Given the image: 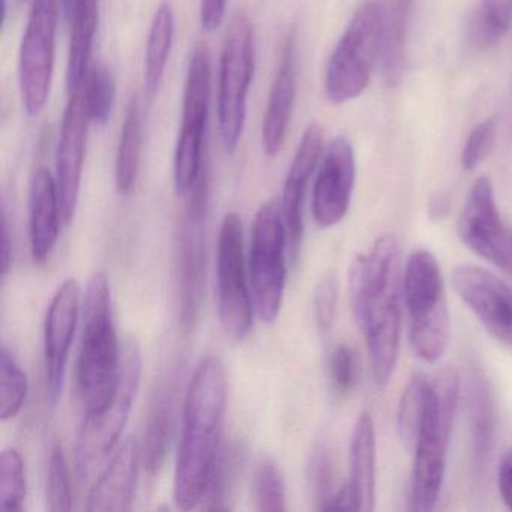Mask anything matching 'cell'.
<instances>
[{
  "label": "cell",
  "instance_id": "10",
  "mask_svg": "<svg viewBox=\"0 0 512 512\" xmlns=\"http://www.w3.org/2000/svg\"><path fill=\"white\" fill-rule=\"evenodd\" d=\"M212 92V59L208 47L200 44L194 50L188 67L182 101L181 128L176 142L173 176L179 196L193 187L208 163L205 157V134Z\"/></svg>",
  "mask_w": 512,
  "mask_h": 512
},
{
  "label": "cell",
  "instance_id": "18",
  "mask_svg": "<svg viewBox=\"0 0 512 512\" xmlns=\"http://www.w3.org/2000/svg\"><path fill=\"white\" fill-rule=\"evenodd\" d=\"M80 316V287L74 278L64 281L53 296L44 325L47 391L55 407L64 388L65 370Z\"/></svg>",
  "mask_w": 512,
  "mask_h": 512
},
{
  "label": "cell",
  "instance_id": "8",
  "mask_svg": "<svg viewBox=\"0 0 512 512\" xmlns=\"http://www.w3.org/2000/svg\"><path fill=\"white\" fill-rule=\"evenodd\" d=\"M142 374V355L136 341L130 340L122 350L121 377L112 403L95 415L85 416L76 446V469L80 481L89 484L109 463L116 451L122 431L130 418Z\"/></svg>",
  "mask_w": 512,
  "mask_h": 512
},
{
  "label": "cell",
  "instance_id": "15",
  "mask_svg": "<svg viewBox=\"0 0 512 512\" xmlns=\"http://www.w3.org/2000/svg\"><path fill=\"white\" fill-rule=\"evenodd\" d=\"M89 124L91 116L82 88L70 94L56 148L55 178L61 199L62 220L67 226L74 220L79 205Z\"/></svg>",
  "mask_w": 512,
  "mask_h": 512
},
{
  "label": "cell",
  "instance_id": "26",
  "mask_svg": "<svg viewBox=\"0 0 512 512\" xmlns=\"http://www.w3.org/2000/svg\"><path fill=\"white\" fill-rule=\"evenodd\" d=\"M100 19V0H76L71 13L67 88L70 94L85 86Z\"/></svg>",
  "mask_w": 512,
  "mask_h": 512
},
{
  "label": "cell",
  "instance_id": "20",
  "mask_svg": "<svg viewBox=\"0 0 512 512\" xmlns=\"http://www.w3.org/2000/svg\"><path fill=\"white\" fill-rule=\"evenodd\" d=\"M296 89H298V47H296L295 32H290L284 43L280 65L272 82L265 118H263L262 145L268 157H275L283 151L293 106H295Z\"/></svg>",
  "mask_w": 512,
  "mask_h": 512
},
{
  "label": "cell",
  "instance_id": "1",
  "mask_svg": "<svg viewBox=\"0 0 512 512\" xmlns=\"http://www.w3.org/2000/svg\"><path fill=\"white\" fill-rule=\"evenodd\" d=\"M400 248L383 235L368 253L359 254L349 271L353 316L364 334L377 385L385 386L397 367L401 335Z\"/></svg>",
  "mask_w": 512,
  "mask_h": 512
},
{
  "label": "cell",
  "instance_id": "45",
  "mask_svg": "<svg viewBox=\"0 0 512 512\" xmlns=\"http://www.w3.org/2000/svg\"><path fill=\"white\" fill-rule=\"evenodd\" d=\"M449 199L445 194H436L428 203V215L433 221H442L448 215Z\"/></svg>",
  "mask_w": 512,
  "mask_h": 512
},
{
  "label": "cell",
  "instance_id": "19",
  "mask_svg": "<svg viewBox=\"0 0 512 512\" xmlns=\"http://www.w3.org/2000/svg\"><path fill=\"white\" fill-rule=\"evenodd\" d=\"M323 151V130L317 122L308 125L293 157L292 166L284 181L281 209L286 226L287 245L290 254L296 257L304 235L302 203L308 181L313 176Z\"/></svg>",
  "mask_w": 512,
  "mask_h": 512
},
{
  "label": "cell",
  "instance_id": "23",
  "mask_svg": "<svg viewBox=\"0 0 512 512\" xmlns=\"http://www.w3.org/2000/svg\"><path fill=\"white\" fill-rule=\"evenodd\" d=\"M61 223L64 220L56 178L47 167H38L29 193V239L35 262H47L58 242Z\"/></svg>",
  "mask_w": 512,
  "mask_h": 512
},
{
  "label": "cell",
  "instance_id": "5",
  "mask_svg": "<svg viewBox=\"0 0 512 512\" xmlns=\"http://www.w3.org/2000/svg\"><path fill=\"white\" fill-rule=\"evenodd\" d=\"M388 5L368 0L353 14L326 67L325 92L335 106L364 94L383 50Z\"/></svg>",
  "mask_w": 512,
  "mask_h": 512
},
{
  "label": "cell",
  "instance_id": "38",
  "mask_svg": "<svg viewBox=\"0 0 512 512\" xmlns=\"http://www.w3.org/2000/svg\"><path fill=\"white\" fill-rule=\"evenodd\" d=\"M478 23L484 43L499 40L512 26V0H482Z\"/></svg>",
  "mask_w": 512,
  "mask_h": 512
},
{
  "label": "cell",
  "instance_id": "34",
  "mask_svg": "<svg viewBox=\"0 0 512 512\" xmlns=\"http://www.w3.org/2000/svg\"><path fill=\"white\" fill-rule=\"evenodd\" d=\"M334 460L331 449L325 442H317L310 454L307 466V479L314 505L320 511H328L334 499Z\"/></svg>",
  "mask_w": 512,
  "mask_h": 512
},
{
  "label": "cell",
  "instance_id": "41",
  "mask_svg": "<svg viewBox=\"0 0 512 512\" xmlns=\"http://www.w3.org/2000/svg\"><path fill=\"white\" fill-rule=\"evenodd\" d=\"M338 280L335 274H328L317 284L314 292V316L323 334H328L334 325L338 305Z\"/></svg>",
  "mask_w": 512,
  "mask_h": 512
},
{
  "label": "cell",
  "instance_id": "13",
  "mask_svg": "<svg viewBox=\"0 0 512 512\" xmlns=\"http://www.w3.org/2000/svg\"><path fill=\"white\" fill-rule=\"evenodd\" d=\"M61 5L62 0H32L19 61L20 94L28 116L40 115L49 103Z\"/></svg>",
  "mask_w": 512,
  "mask_h": 512
},
{
  "label": "cell",
  "instance_id": "35",
  "mask_svg": "<svg viewBox=\"0 0 512 512\" xmlns=\"http://www.w3.org/2000/svg\"><path fill=\"white\" fill-rule=\"evenodd\" d=\"M25 497V461L17 449H5L0 457V509L22 511Z\"/></svg>",
  "mask_w": 512,
  "mask_h": 512
},
{
  "label": "cell",
  "instance_id": "17",
  "mask_svg": "<svg viewBox=\"0 0 512 512\" xmlns=\"http://www.w3.org/2000/svg\"><path fill=\"white\" fill-rule=\"evenodd\" d=\"M356 164L352 143L335 137L323 155L313 190V217L322 229L337 226L350 208Z\"/></svg>",
  "mask_w": 512,
  "mask_h": 512
},
{
  "label": "cell",
  "instance_id": "32",
  "mask_svg": "<svg viewBox=\"0 0 512 512\" xmlns=\"http://www.w3.org/2000/svg\"><path fill=\"white\" fill-rule=\"evenodd\" d=\"M29 382L13 353L4 346L0 355V418H16L28 398Z\"/></svg>",
  "mask_w": 512,
  "mask_h": 512
},
{
  "label": "cell",
  "instance_id": "39",
  "mask_svg": "<svg viewBox=\"0 0 512 512\" xmlns=\"http://www.w3.org/2000/svg\"><path fill=\"white\" fill-rule=\"evenodd\" d=\"M329 377L337 394L347 395L352 391L358 377V362L352 347L338 344L329 359Z\"/></svg>",
  "mask_w": 512,
  "mask_h": 512
},
{
  "label": "cell",
  "instance_id": "7",
  "mask_svg": "<svg viewBox=\"0 0 512 512\" xmlns=\"http://www.w3.org/2000/svg\"><path fill=\"white\" fill-rule=\"evenodd\" d=\"M209 193L211 176L206 164L193 187L184 196V214L176 235L179 319L185 332L196 328L205 299Z\"/></svg>",
  "mask_w": 512,
  "mask_h": 512
},
{
  "label": "cell",
  "instance_id": "37",
  "mask_svg": "<svg viewBox=\"0 0 512 512\" xmlns=\"http://www.w3.org/2000/svg\"><path fill=\"white\" fill-rule=\"evenodd\" d=\"M47 509L53 512L70 511L73 505L71 496L70 470L61 443H53L50 449L49 467L46 482Z\"/></svg>",
  "mask_w": 512,
  "mask_h": 512
},
{
  "label": "cell",
  "instance_id": "40",
  "mask_svg": "<svg viewBox=\"0 0 512 512\" xmlns=\"http://www.w3.org/2000/svg\"><path fill=\"white\" fill-rule=\"evenodd\" d=\"M497 127L493 119L481 122L478 127L473 128L472 133L467 137L464 145L463 154H461V166L464 170L470 172L475 170L482 161L485 160L493 148L496 140Z\"/></svg>",
  "mask_w": 512,
  "mask_h": 512
},
{
  "label": "cell",
  "instance_id": "2",
  "mask_svg": "<svg viewBox=\"0 0 512 512\" xmlns=\"http://www.w3.org/2000/svg\"><path fill=\"white\" fill-rule=\"evenodd\" d=\"M227 374L218 356L203 358L188 383L173 499L179 509L202 505L212 467L223 443Z\"/></svg>",
  "mask_w": 512,
  "mask_h": 512
},
{
  "label": "cell",
  "instance_id": "4",
  "mask_svg": "<svg viewBox=\"0 0 512 512\" xmlns=\"http://www.w3.org/2000/svg\"><path fill=\"white\" fill-rule=\"evenodd\" d=\"M460 398V376L443 368L430 379V401L416 437L415 460L410 481L412 511H433L445 479L446 455Z\"/></svg>",
  "mask_w": 512,
  "mask_h": 512
},
{
  "label": "cell",
  "instance_id": "28",
  "mask_svg": "<svg viewBox=\"0 0 512 512\" xmlns=\"http://www.w3.org/2000/svg\"><path fill=\"white\" fill-rule=\"evenodd\" d=\"M143 122L139 98L133 95L125 109L124 124L116 152L115 182L118 193L127 196L136 187L142 161Z\"/></svg>",
  "mask_w": 512,
  "mask_h": 512
},
{
  "label": "cell",
  "instance_id": "14",
  "mask_svg": "<svg viewBox=\"0 0 512 512\" xmlns=\"http://www.w3.org/2000/svg\"><path fill=\"white\" fill-rule=\"evenodd\" d=\"M458 235L473 253L503 271H512V230L503 226L493 185L485 176L476 179L467 194Z\"/></svg>",
  "mask_w": 512,
  "mask_h": 512
},
{
  "label": "cell",
  "instance_id": "31",
  "mask_svg": "<svg viewBox=\"0 0 512 512\" xmlns=\"http://www.w3.org/2000/svg\"><path fill=\"white\" fill-rule=\"evenodd\" d=\"M412 0H395L394 7L388 10L385 40H383V70L389 85L400 82L404 68V37L409 20Z\"/></svg>",
  "mask_w": 512,
  "mask_h": 512
},
{
  "label": "cell",
  "instance_id": "30",
  "mask_svg": "<svg viewBox=\"0 0 512 512\" xmlns=\"http://www.w3.org/2000/svg\"><path fill=\"white\" fill-rule=\"evenodd\" d=\"M430 401V379L424 374H415L407 383L398 404L397 425L401 440L413 449L421 430Z\"/></svg>",
  "mask_w": 512,
  "mask_h": 512
},
{
  "label": "cell",
  "instance_id": "25",
  "mask_svg": "<svg viewBox=\"0 0 512 512\" xmlns=\"http://www.w3.org/2000/svg\"><path fill=\"white\" fill-rule=\"evenodd\" d=\"M467 413H469L470 440L473 466L484 472L496 442L497 412L493 389L481 371L473 370L467 383Z\"/></svg>",
  "mask_w": 512,
  "mask_h": 512
},
{
  "label": "cell",
  "instance_id": "27",
  "mask_svg": "<svg viewBox=\"0 0 512 512\" xmlns=\"http://www.w3.org/2000/svg\"><path fill=\"white\" fill-rule=\"evenodd\" d=\"M175 40V13L172 5L164 2L155 11L149 29L145 56V97L149 104L157 98L166 73L167 62Z\"/></svg>",
  "mask_w": 512,
  "mask_h": 512
},
{
  "label": "cell",
  "instance_id": "36",
  "mask_svg": "<svg viewBox=\"0 0 512 512\" xmlns=\"http://www.w3.org/2000/svg\"><path fill=\"white\" fill-rule=\"evenodd\" d=\"M86 104L89 116L94 124L106 125L112 116L116 98V80L112 71L106 67H97L88 74L85 86Z\"/></svg>",
  "mask_w": 512,
  "mask_h": 512
},
{
  "label": "cell",
  "instance_id": "12",
  "mask_svg": "<svg viewBox=\"0 0 512 512\" xmlns=\"http://www.w3.org/2000/svg\"><path fill=\"white\" fill-rule=\"evenodd\" d=\"M217 299L221 328L232 343H242L253 328V301L245 266L244 227L238 214L221 223L217 248Z\"/></svg>",
  "mask_w": 512,
  "mask_h": 512
},
{
  "label": "cell",
  "instance_id": "46",
  "mask_svg": "<svg viewBox=\"0 0 512 512\" xmlns=\"http://www.w3.org/2000/svg\"><path fill=\"white\" fill-rule=\"evenodd\" d=\"M74 4H76V0H62V7H64L68 19H70L71 13H73Z\"/></svg>",
  "mask_w": 512,
  "mask_h": 512
},
{
  "label": "cell",
  "instance_id": "24",
  "mask_svg": "<svg viewBox=\"0 0 512 512\" xmlns=\"http://www.w3.org/2000/svg\"><path fill=\"white\" fill-rule=\"evenodd\" d=\"M347 481L353 511H374L376 503V431L370 413L362 412L353 427Z\"/></svg>",
  "mask_w": 512,
  "mask_h": 512
},
{
  "label": "cell",
  "instance_id": "3",
  "mask_svg": "<svg viewBox=\"0 0 512 512\" xmlns=\"http://www.w3.org/2000/svg\"><path fill=\"white\" fill-rule=\"evenodd\" d=\"M122 368V350L113 323L107 278L95 274L83 304V335L77 359L76 386L85 416L106 409L115 397Z\"/></svg>",
  "mask_w": 512,
  "mask_h": 512
},
{
  "label": "cell",
  "instance_id": "16",
  "mask_svg": "<svg viewBox=\"0 0 512 512\" xmlns=\"http://www.w3.org/2000/svg\"><path fill=\"white\" fill-rule=\"evenodd\" d=\"M452 287L484 328L505 346L512 347V290L493 272L461 265L451 274Z\"/></svg>",
  "mask_w": 512,
  "mask_h": 512
},
{
  "label": "cell",
  "instance_id": "6",
  "mask_svg": "<svg viewBox=\"0 0 512 512\" xmlns=\"http://www.w3.org/2000/svg\"><path fill=\"white\" fill-rule=\"evenodd\" d=\"M403 298L410 317V344L418 358L434 364L448 347L451 320L442 271L430 251H413L407 259Z\"/></svg>",
  "mask_w": 512,
  "mask_h": 512
},
{
  "label": "cell",
  "instance_id": "11",
  "mask_svg": "<svg viewBox=\"0 0 512 512\" xmlns=\"http://www.w3.org/2000/svg\"><path fill=\"white\" fill-rule=\"evenodd\" d=\"M287 247L281 203L269 200L254 218L250 247L251 287L257 313L265 323H274L283 305Z\"/></svg>",
  "mask_w": 512,
  "mask_h": 512
},
{
  "label": "cell",
  "instance_id": "42",
  "mask_svg": "<svg viewBox=\"0 0 512 512\" xmlns=\"http://www.w3.org/2000/svg\"><path fill=\"white\" fill-rule=\"evenodd\" d=\"M229 0H200V23L206 32H214L226 19Z\"/></svg>",
  "mask_w": 512,
  "mask_h": 512
},
{
  "label": "cell",
  "instance_id": "43",
  "mask_svg": "<svg viewBox=\"0 0 512 512\" xmlns=\"http://www.w3.org/2000/svg\"><path fill=\"white\" fill-rule=\"evenodd\" d=\"M497 485H499L500 497L505 505L512 509V449H508L500 458L497 469Z\"/></svg>",
  "mask_w": 512,
  "mask_h": 512
},
{
  "label": "cell",
  "instance_id": "44",
  "mask_svg": "<svg viewBox=\"0 0 512 512\" xmlns=\"http://www.w3.org/2000/svg\"><path fill=\"white\" fill-rule=\"evenodd\" d=\"M13 265V241H11L10 221H8L7 208L4 206V220H2V278H7Z\"/></svg>",
  "mask_w": 512,
  "mask_h": 512
},
{
  "label": "cell",
  "instance_id": "22",
  "mask_svg": "<svg viewBox=\"0 0 512 512\" xmlns=\"http://www.w3.org/2000/svg\"><path fill=\"white\" fill-rule=\"evenodd\" d=\"M178 380L175 371L163 377L149 403L145 431L140 443L142 464L149 476L158 475L169 457L176 425Z\"/></svg>",
  "mask_w": 512,
  "mask_h": 512
},
{
  "label": "cell",
  "instance_id": "29",
  "mask_svg": "<svg viewBox=\"0 0 512 512\" xmlns=\"http://www.w3.org/2000/svg\"><path fill=\"white\" fill-rule=\"evenodd\" d=\"M245 461V448L238 439L221 443L217 460L212 467L208 488L203 497L202 508L208 511H229L236 484Z\"/></svg>",
  "mask_w": 512,
  "mask_h": 512
},
{
  "label": "cell",
  "instance_id": "9",
  "mask_svg": "<svg viewBox=\"0 0 512 512\" xmlns=\"http://www.w3.org/2000/svg\"><path fill=\"white\" fill-rule=\"evenodd\" d=\"M253 77V25L247 14L239 13L227 29L218 80V128L227 154H235L244 134Z\"/></svg>",
  "mask_w": 512,
  "mask_h": 512
},
{
  "label": "cell",
  "instance_id": "21",
  "mask_svg": "<svg viewBox=\"0 0 512 512\" xmlns=\"http://www.w3.org/2000/svg\"><path fill=\"white\" fill-rule=\"evenodd\" d=\"M142 464L139 440L130 437L116 448L89 491L86 509L91 512H122L131 508Z\"/></svg>",
  "mask_w": 512,
  "mask_h": 512
},
{
  "label": "cell",
  "instance_id": "33",
  "mask_svg": "<svg viewBox=\"0 0 512 512\" xmlns=\"http://www.w3.org/2000/svg\"><path fill=\"white\" fill-rule=\"evenodd\" d=\"M253 500L257 511L281 512L286 509L283 472L272 458L262 457L254 467Z\"/></svg>",
  "mask_w": 512,
  "mask_h": 512
}]
</instances>
